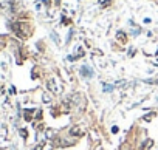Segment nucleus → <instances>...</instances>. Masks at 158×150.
I'll list each match as a JSON object with an SVG mask.
<instances>
[{
    "instance_id": "20e7f679",
    "label": "nucleus",
    "mask_w": 158,
    "mask_h": 150,
    "mask_svg": "<svg viewBox=\"0 0 158 150\" xmlns=\"http://www.w3.org/2000/svg\"><path fill=\"white\" fill-rule=\"evenodd\" d=\"M112 90H113L112 85H110V87H104V92H112Z\"/></svg>"
},
{
    "instance_id": "f03ea898",
    "label": "nucleus",
    "mask_w": 158,
    "mask_h": 150,
    "mask_svg": "<svg viewBox=\"0 0 158 150\" xmlns=\"http://www.w3.org/2000/svg\"><path fill=\"white\" fill-rule=\"evenodd\" d=\"M70 133H71V135H75V136H82V135H84L82 131H81V129H79L78 125L71 127V129H70Z\"/></svg>"
},
{
    "instance_id": "39448f33",
    "label": "nucleus",
    "mask_w": 158,
    "mask_h": 150,
    "mask_svg": "<svg viewBox=\"0 0 158 150\" xmlns=\"http://www.w3.org/2000/svg\"><path fill=\"white\" fill-rule=\"evenodd\" d=\"M34 150H42V144H40V145H37V149H34Z\"/></svg>"
},
{
    "instance_id": "423d86ee",
    "label": "nucleus",
    "mask_w": 158,
    "mask_h": 150,
    "mask_svg": "<svg viewBox=\"0 0 158 150\" xmlns=\"http://www.w3.org/2000/svg\"><path fill=\"white\" fill-rule=\"evenodd\" d=\"M157 63H158V62H157Z\"/></svg>"
},
{
    "instance_id": "7ed1b4c3",
    "label": "nucleus",
    "mask_w": 158,
    "mask_h": 150,
    "mask_svg": "<svg viewBox=\"0 0 158 150\" xmlns=\"http://www.w3.org/2000/svg\"><path fill=\"white\" fill-rule=\"evenodd\" d=\"M116 39H118L119 42H123V43H126V42H127V37H126V33H123V31H118V33H116Z\"/></svg>"
},
{
    "instance_id": "f257e3e1",
    "label": "nucleus",
    "mask_w": 158,
    "mask_h": 150,
    "mask_svg": "<svg viewBox=\"0 0 158 150\" xmlns=\"http://www.w3.org/2000/svg\"><path fill=\"white\" fill-rule=\"evenodd\" d=\"M81 73H82V76H85V78H93V71L85 65L81 67Z\"/></svg>"
}]
</instances>
